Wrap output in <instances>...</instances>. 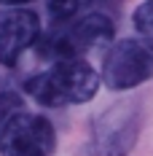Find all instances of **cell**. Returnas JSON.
<instances>
[{
  "mask_svg": "<svg viewBox=\"0 0 153 156\" xmlns=\"http://www.w3.org/2000/svg\"><path fill=\"white\" fill-rule=\"evenodd\" d=\"M3 5H14V8H22V5H27V3H32V0H0Z\"/></svg>",
  "mask_w": 153,
  "mask_h": 156,
  "instance_id": "cell-10",
  "label": "cell"
},
{
  "mask_svg": "<svg viewBox=\"0 0 153 156\" xmlns=\"http://www.w3.org/2000/svg\"><path fill=\"white\" fill-rule=\"evenodd\" d=\"M94 0H48V14L57 24H64V22H73L83 8H89Z\"/></svg>",
  "mask_w": 153,
  "mask_h": 156,
  "instance_id": "cell-7",
  "label": "cell"
},
{
  "mask_svg": "<svg viewBox=\"0 0 153 156\" xmlns=\"http://www.w3.org/2000/svg\"><path fill=\"white\" fill-rule=\"evenodd\" d=\"M19 110V100H16V94L11 92H0V124L5 121V116L8 113H14Z\"/></svg>",
  "mask_w": 153,
  "mask_h": 156,
  "instance_id": "cell-9",
  "label": "cell"
},
{
  "mask_svg": "<svg viewBox=\"0 0 153 156\" xmlns=\"http://www.w3.org/2000/svg\"><path fill=\"white\" fill-rule=\"evenodd\" d=\"M132 22H134V30H137L140 35H145V41L153 43V0L140 3L137 8H134Z\"/></svg>",
  "mask_w": 153,
  "mask_h": 156,
  "instance_id": "cell-8",
  "label": "cell"
},
{
  "mask_svg": "<svg viewBox=\"0 0 153 156\" xmlns=\"http://www.w3.org/2000/svg\"><path fill=\"white\" fill-rule=\"evenodd\" d=\"M140 113L134 105H118L102 113L92 129L94 156H126L137 140Z\"/></svg>",
  "mask_w": 153,
  "mask_h": 156,
  "instance_id": "cell-5",
  "label": "cell"
},
{
  "mask_svg": "<svg viewBox=\"0 0 153 156\" xmlns=\"http://www.w3.org/2000/svg\"><path fill=\"white\" fill-rule=\"evenodd\" d=\"M40 41V16L30 8H11L0 16V65L14 67L19 57Z\"/></svg>",
  "mask_w": 153,
  "mask_h": 156,
  "instance_id": "cell-6",
  "label": "cell"
},
{
  "mask_svg": "<svg viewBox=\"0 0 153 156\" xmlns=\"http://www.w3.org/2000/svg\"><path fill=\"white\" fill-rule=\"evenodd\" d=\"M57 132L46 116L14 110L0 124V156H51Z\"/></svg>",
  "mask_w": 153,
  "mask_h": 156,
  "instance_id": "cell-3",
  "label": "cell"
},
{
  "mask_svg": "<svg viewBox=\"0 0 153 156\" xmlns=\"http://www.w3.org/2000/svg\"><path fill=\"white\" fill-rule=\"evenodd\" d=\"M113 22L105 14H86L81 19L64 22L51 35H43L38 41V54L43 59H81V54L92 51L99 43H107L113 38Z\"/></svg>",
  "mask_w": 153,
  "mask_h": 156,
  "instance_id": "cell-2",
  "label": "cell"
},
{
  "mask_svg": "<svg viewBox=\"0 0 153 156\" xmlns=\"http://www.w3.org/2000/svg\"><path fill=\"white\" fill-rule=\"evenodd\" d=\"M99 89V76L83 59H59L48 70L24 81V92L46 108L89 102Z\"/></svg>",
  "mask_w": 153,
  "mask_h": 156,
  "instance_id": "cell-1",
  "label": "cell"
},
{
  "mask_svg": "<svg viewBox=\"0 0 153 156\" xmlns=\"http://www.w3.org/2000/svg\"><path fill=\"white\" fill-rule=\"evenodd\" d=\"M153 78V43L145 38H123L107 51L102 62V81L113 92L134 89Z\"/></svg>",
  "mask_w": 153,
  "mask_h": 156,
  "instance_id": "cell-4",
  "label": "cell"
}]
</instances>
